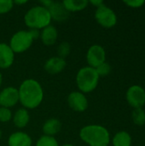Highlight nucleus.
I'll use <instances>...</instances> for the list:
<instances>
[{
	"label": "nucleus",
	"mask_w": 145,
	"mask_h": 146,
	"mask_svg": "<svg viewBox=\"0 0 145 146\" xmlns=\"http://www.w3.org/2000/svg\"><path fill=\"white\" fill-rule=\"evenodd\" d=\"M62 129V123L58 119L50 118L47 120L43 125V132L44 135L54 137Z\"/></svg>",
	"instance_id": "obj_17"
},
{
	"label": "nucleus",
	"mask_w": 145,
	"mask_h": 146,
	"mask_svg": "<svg viewBox=\"0 0 145 146\" xmlns=\"http://www.w3.org/2000/svg\"><path fill=\"white\" fill-rule=\"evenodd\" d=\"M68 106L76 112H84L88 108V100L84 93L73 92L68 97Z\"/></svg>",
	"instance_id": "obj_10"
},
{
	"label": "nucleus",
	"mask_w": 145,
	"mask_h": 146,
	"mask_svg": "<svg viewBox=\"0 0 145 146\" xmlns=\"http://www.w3.org/2000/svg\"><path fill=\"white\" fill-rule=\"evenodd\" d=\"M62 146H75V145H71V144H65V145H63Z\"/></svg>",
	"instance_id": "obj_31"
},
{
	"label": "nucleus",
	"mask_w": 145,
	"mask_h": 146,
	"mask_svg": "<svg viewBox=\"0 0 145 146\" xmlns=\"http://www.w3.org/2000/svg\"><path fill=\"white\" fill-rule=\"evenodd\" d=\"M96 71L98 74L99 77H105L107 75L109 74V73L111 72V66L108 63V62H103L101 65H99L98 67H97Z\"/></svg>",
	"instance_id": "obj_23"
},
{
	"label": "nucleus",
	"mask_w": 145,
	"mask_h": 146,
	"mask_svg": "<svg viewBox=\"0 0 145 146\" xmlns=\"http://www.w3.org/2000/svg\"><path fill=\"white\" fill-rule=\"evenodd\" d=\"M32 42L33 38L30 32L21 30L11 37L9 45L14 53H21L27 50L32 44Z\"/></svg>",
	"instance_id": "obj_5"
},
{
	"label": "nucleus",
	"mask_w": 145,
	"mask_h": 146,
	"mask_svg": "<svg viewBox=\"0 0 145 146\" xmlns=\"http://www.w3.org/2000/svg\"><path fill=\"white\" fill-rule=\"evenodd\" d=\"M14 6V3L11 0H0V15L9 12Z\"/></svg>",
	"instance_id": "obj_25"
},
{
	"label": "nucleus",
	"mask_w": 145,
	"mask_h": 146,
	"mask_svg": "<svg viewBox=\"0 0 145 146\" xmlns=\"http://www.w3.org/2000/svg\"><path fill=\"white\" fill-rule=\"evenodd\" d=\"M99 78L95 68L89 66L84 67L79 70L76 75V84L80 92H91L97 88Z\"/></svg>",
	"instance_id": "obj_4"
},
{
	"label": "nucleus",
	"mask_w": 145,
	"mask_h": 146,
	"mask_svg": "<svg viewBox=\"0 0 145 146\" xmlns=\"http://www.w3.org/2000/svg\"><path fill=\"white\" fill-rule=\"evenodd\" d=\"M50 14L51 19L55 20L58 22H64L68 21L70 16V12H68L62 3L60 2H52L50 7L47 9Z\"/></svg>",
	"instance_id": "obj_11"
},
{
	"label": "nucleus",
	"mask_w": 145,
	"mask_h": 146,
	"mask_svg": "<svg viewBox=\"0 0 145 146\" xmlns=\"http://www.w3.org/2000/svg\"><path fill=\"white\" fill-rule=\"evenodd\" d=\"M124 3L131 8H140L145 3L144 0H127L124 1Z\"/></svg>",
	"instance_id": "obj_26"
},
{
	"label": "nucleus",
	"mask_w": 145,
	"mask_h": 146,
	"mask_svg": "<svg viewBox=\"0 0 145 146\" xmlns=\"http://www.w3.org/2000/svg\"><path fill=\"white\" fill-rule=\"evenodd\" d=\"M12 112L9 109L0 107V122H8L12 118Z\"/></svg>",
	"instance_id": "obj_24"
},
{
	"label": "nucleus",
	"mask_w": 145,
	"mask_h": 146,
	"mask_svg": "<svg viewBox=\"0 0 145 146\" xmlns=\"http://www.w3.org/2000/svg\"><path fill=\"white\" fill-rule=\"evenodd\" d=\"M51 20L49 10L41 5L31 8L24 16L25 24L30 29H43L50 25Z\"/></svg>",
	"instance_id": "obj_3"
},
{
	"label": "nucleus",
	"mask_w": 145,
	"mask_h": 146,
	"mask_svg": "<svg viewBox=\"0 0 145 146\" xmlns=\"http://www.w3.org/2000/svg\"><path fill=\"white\" fill-rule=\"evenodd\" d=\"M19 102L23 108L33 110L39 106L44 99V91L38 81L33 79L25 80L18 89Z\"/></svg>",
	"instance_id": "obj_1"
},
{
	"label": "nucleus",
	"mask_w": 145,
	"mask_h": 146,
	"mask_svg": "<svg viewBox=\"0 0 145 146\" xmlns=\"http://www.w3.org/2000/svg\"><path fill=\"white\" fill-rule=\"evenodd\" d=\"M112 143L114 146H131L132 137L127 132L121 131L114 136Z\"/></svg>",
	"instance_id": "obj_19"
},
{
	"label": "nucleus",
	"mask_w": 145,
	"mask_h": 146,
	"mask_svg": "<svg viewBox=\"0 0 145 146\" xmlns=\"http://www.w3.org/2000/svg\"><path fill=\"white\" fill-rule=\"evenodd\" d=\"M14 4H17V5H22V4H25L27 3V1L26 0H15V1H13Z\"/></svg>",
	"instance_id": "obj_29"
},
{
	"label": "nucleus",
	"mask_w": 145,
	"mask_h": 146,
	"mask_svg": "<svg viewBox=\"0 0 145 146\" xmlns=\"http://www.w3.org/2000/svg\"><path fill=\"white\" fill-rule=\"evenodd\" d=\"M2 138V131L0 130V139Z\"/></svg>",
	"instance_id": "obj_32"
},
{
	"label": "nucleus",
	"mask_w": 145,
	"mask_h": 146,
	"mask_svg": "<svg viewBox=\"0 0 145 146\" xmlns=\"http://www.w3.org/2000/svg\"><path fill=\"white\" fill-rule=\"evenodd\" d=\"M31 137L23 132H15L12 133L8 139L9 146H32Z\"/></svg>",
	"instance_id": "obj_14"
},
{
	"label": "nucleus",
	"mask_w": 145,
	"mask_h": 146,
	"mask_svg": "<svg viewBox=\"0 0 145 146\" xmlns=\"http://www.w3.org/2000/svg\"><path fill=\"white\" fill-rule=\"evenodd\" d=\"M19 102L18 89L13 86L3 88L0 92V107L11 108Z\"/></svg>",
	"instance_id": "obj_9"
},
{
	"label": "nucleus",
	"mask_w": 145,
	"mask_h": 146,
	"mask_svg": "<svg viewBox=\"0 0 145 146\" xmlns=\"http://www.w3.org/2000/svg\"><path fill=\"white\" fill-rule=\"evenodd\" d=\"M36 146H59V144L55 137L43 135L38 139Z\"/></svg>",
	"instance_id": "obj_21"
},
{
	"label": "nucleus",
	"mask_w": 145,
	"mask_h": 146,
	"mask_svg": "<svg viewBox=\"0 0 145 146\" xmlns=\"http://www.w3.org/2000/svg\"><path fill=\"white\" fill-rule=\"evenodd\" d=\"M81 140L90 146H108L110 135L107 128L99 125H88L79 132Z\"/></svg>",
	"instance_id": "obj_2"
},
{
	"label": "nucleus",
	"mask_w": 145,
	"mask_h": 146,
	"mask_svg": "<svg viewBox=\"0 0 145 146\" xmlns=\"http://www.w3.org/2000/svg\"><path fill=\"white\" fill-rule=\"evenodd\" d=\"M29 32H30V33H31L33 40L34 39H37V38H38L40 37V32L38 29H30Z\"/></svg>",
	"instance_id": "obj_27"
},
{
	"label": "nucleus",
	"mask_w": 145,
	"mask_h": 146,
	"mask_svg": "<svg viewBox=\"0 0 145 146\" xmlns=\"http://www.w3.org/2000/svg\"><path fill=\"white\" fill-rule=\"evenodd\" d=\"M14 125L18 128H24L27 126L30 121V115L28 110L25 108H21L16 110L12 116Z\"/></svg>",
	"instance_id": "obj_16"
},
{
	"label": "nucleus",
	"mask_w": 145,
	"mask_h": 146,
	"mask_svg": "<svg viewBox=\"0 0 145 146\" xmlns=\"http://www.w3.org/2000/svg\"><path fill=\"white\" fill-rule=\"evenodd\" d=\"M95 19L98 24L105 28H111L117 23V16L115 13L105 4L97 8L95 11Z\"/></svg>",
	"instance_id": "obj_6"
},
{
	"label": "nucleus",
	"mask_w": 145,
	"mask_h": 146,
	"mask_svg": "<svg viewBox=\"0 0 145 146\" xmlns=\"http://www.w3.org/2000/svg\"><path fill=\"white\" fill-rule=\"evenodd\" d=\"M106 52L103 46L99 44L91 45L86 53V61L89 67L96 68L102 63L105 62Z\"/></svg>",
	"instance_id": "obj_7"
},
{
	"label": "nucleus",
	"mask_w": 145,
	"mask_h": 146,
	"mask_svg": "<svg viewBox=\"0 0 145 146\" xmlns=\"http://www.w3.org/2000/svg\"><path fill=\"white\" fill-rule=\"evenodd\" d=\"M126 100L132 108H142L145 104V90L140 86L129 87L126 92Z\"/></svg>",
	"instance_id": "obj_8"
},
{
	"label": "nucleus",
	"mask_w": 145,
	"mask_h": 146,
	"mask_svg": "<svg viewBox=\"0 0 145 146\" xmlns=\"http://www.w3.org/2000/svg\"><path fill=\"white\" fill-rule=\"evenodd\" d=\"M2 82H3V75H2V74H1V72H0V86H1V85H2Z\"/></svg>",
	"instance_id": "obj_30"
},
{
	"label": "nucleus",
	"mask_w": 145,
	"mask_h": 146,
	"mask_svg": "<svg viewBox=\"0 0 145 146\" xmlns=\"http://www.w3.org/2000/svg\"><path fill=\"white\" fill-rule=\"evenodd\" d=\"M89 3H91L92 5H94V6L97 7V8H98V7H100L101 5L104 4V3H103L102 0H91Z\"/></svg>",
	"instance_id": "obj_28"
},
{
	"label": "nucleus",
	"mask_w": 145,
	"mask_h": 146,
	"mask_svg": "<svg viewBox=\"0 0 145 146\" xmlns=\"http://www.w3.org/2000/svg\"><path fill=\"white\" fill-rule=\"evenodd\" d=\"M70 50H71V46H70L69 43H68V42H62L59 44L58 48H57L58 56L65 59V57L68 56L70 54Z\"/></svg>",
	"instance_id": "obj_22"
},
{
	"label": "nucleus",
	"mask_w": 145,
	"mask_h": 146,
	"mask_svg": "<svg viewBox=\"0 0 145 146\" xmlns=\"http://www.w3.org/2000/svg\"><path fill=\"white\" fill-rule=\"evenodd\" d=\"M132 118L134 124L138 126H144L145 124V111L142 109H134L132 113Z\"/></svg>",
	"instance_id": "obj_20"
},
{
	"label": "nucleus",
	"mask_w": 145,
	"mask_h": 146,
	"mask_svg": "<svg viewBox=\"0 0 145 146\" xmlns=\"http://www.w3.org/2000/svg\"><path fill=\"white\" fill-rule=\"evenodd\" d=\"M65 9L68 12H75L85 9L89 4L87 0H65L62 2Z\"/></svg>",
	"instance_id": "obj_18"
},
{
	"label": "nucleus",
	"mask_w": 145,
	"mask_h": 146,
	"mask_svg": "<svg viewBox=\"0 0 145 146\" xmlns=\"http://www.w3.org/2000/svg\"><path fill=\"white\" fill-rule=\"evenodd\" d=\"M15 61V53L9 44L0 43V68L6 69L12 66Z\"/></svg>",
	"instance_id": "obj_12"
},
{
	"label": "nucleus",
	"mask_w": 145,
	"mask_h": 146,
	"mask_svg": "<svg viewBox=\"0 0 145 146\" xmlns=\"http://www.w3.org/2000/svg\"><path fill=\"white\" fill-rule=\"evenodd\" d=\"M67 63L65 59L57 56H53L49 58L44 64V69L48 74H56L61 73L66 67Z\"/></svg>",
	"instance_id": "obj_13"
},
{
	"label": "nucleus",
	"mask_w": 145,
	"mask_h": 146,
	"mask_svg": "<svg viewBox=\"0 0 145 146\" xmlns=\"http://www.w3.org/2000/svg\"><path fill=\"white\" fill-rule=\"evenodd\" d=\"M57 37H58L57 30L52 25H49L48 27L43 28L42 32L40 33V38L42 42L47 46L53 45L56 42Z\"/></svg>",
	"instance_id": "obj_15"
}]
</instances>
